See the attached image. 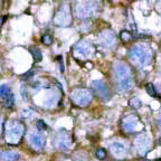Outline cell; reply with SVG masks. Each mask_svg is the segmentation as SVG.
Returning a JSON list of instances; mask_svg holds the SVG:
<instances>
[{"label": "cell", "instance_id": "277c9868", "mask_svg": "<svg viewBox=\"0 0 161 161\" xmlns=\"http://www.w3.org/2000/svg\"><path fill=\"white\" fill-rule=\"evenodd\" d=\"M95 53V48L91 41L82 39L73 46V56L78 61H85Z\"/></svg>", "mask_w": 161, "mask_h": 161}, {"label": "cell", "instance_id": "5bb4252c", "mask_svg": "<svg viewBox=\"0 0 161 161\" xmlns=\"http://www.w3.org/2000/svg\"><path fill=\"white\" fill-rule=\"evenodd\" d=\"M110 151L113 154V157L116 159H125L126 154H128V148L125 144L121 142H112L110 144Z\"/></svg>", "mask_w": 161, "mask_h": 161}, {"label": "cell", "instance_id": "d6986e66", "mask_svg": "<svg viewBox=\"0 0 161 161\" xmlns=\"http://www.w3.org/2000/svg\"><path fill=\"white\" fill-rule=\"evenodd\" d=\"M146 89L147 92H148V94L150 95V96L152 97H157V91H156V87H154V85L152 84V83H148V84L146 85Z\"/></svg>", "mask_w": 161, "mask_h": 161}, {"label": "cell", "instance_id": "ac0fdd59", "mask_svg": "<svg viewBox=\"0 0 161 161\" xmlns=\"http://www.w3.org/2000/svg\"><path fill=\"white\" fill-rule=\"evenodd\" d=\"M120 38H121V40L124 41V43H128V41L133 39V35L131 33H129L128 30H123V31H121V34H120Z\"/></svg>", "mask_w": 161, "mask_h": 161}, {"label": "cell", "instance_id": "6da1fadb", "mask_svg": "<svg viewBox=\"0 0 161 161\" xmlns=\"http://www.w3.org/2000/svg\"><path fill=\"white\" fill-rule=\"evenodd\" d=\"M153 51L149 45L146 44H137L130 47L128 51V58L134 66L146 67L152 61Z\"/></svg>", "mask_w": 161, "mask_h": 161}, {"label": "cell", "instance_id": "f1b7e54d", "mask_svg": "<svg viewBox=\"0 0 161 161\" xmlns=\"http://www.w3.org/2000/svg\"><path fill=\"white\" fill-rule=\"evenodd\" d=\"M3 120H1V116H0V136L3 133Z\"/></svg>", "mask_w": 161, "mask_h": 161}, {"label": "cell", "instance_id": "9c48e42d", "mask_svg": "<svg viewBox=\"0 0 161 161\" xmlns=\"http://www.w3.org/2000/svg\"><path fill=\"white\" fill-rule=\"evenodd\" d=\"M72 143H73L72 137L65 130H59L53 138V144L55 146V148L62 151L68 150L71 148Z\"/></svg>", "mask_w": 161, "mask_h": 161}, {"label": "cell", "instance_id": "9a60e30c", "mask_svg": "<svg viewBox=\"0 0 161 161\" xmlns=\"http://www.w3.org/2000/svg\"><path fill=\"white\" fill-rule=\"evenodd\" d=\"M18 158H19V153L13 150L3 151L0 153V161H17Z\"/></svg>", "mask_w": 161, "mask_h": 161}, {"label": "cell", "instance_id": "52a82bcc", "mask_svg": "<svg viewBox=\"0 0 161 161\" xmlns=\"http://www.w3.org/2000/svg\"><path fill=\"white\" fill-rule=\"evenodd\" d=\"M71 99H72V102L74 103L75 105L84 107L92 102L93 94L87 89H76L72 92Z\"/></svg>", "mask_w": 161, "mask_h": 161}, {"label": "cell", "instance_id": "e575fe53", "mask_svg": "<svg viewBox=\"0 0 161 161\" xmlns=\"http://www.w3.org/2000/svg\"><path fill=\"white\" fill-rule=\"evenodd\" d=\"M160 71H161V69H160ZM160 74H161V72H160Z\"/></svg>", "mask_w": 161, "mask_h": 161}, {"label": "cell", "instance_id": "836d02e7", "mask_svg": "<svg viewBox=\"0 0 161 161\" xmlns=\"http://www.w3.org/2000/svg\"><path fill=\"white\" fill-rule=\"evenodd\" d=\"M160 49H161V45H160Z\"/></svg>", "mask_w": 161, "mask_h": 161}, {"label": "cell", "instance_id": "603a6c76", "mask_svg": "<svg viewBox=\"0 0 161 161\" xmlns=\"http://www.w3.org/2000/svg\"><path fill=\"white\" fill-rule=\"evenodd\" d=\"M13 104H15V97H13V94H10L5 100V106L6 107H13Z\"/></svg>", "mask_w": 161, "mask_h": 161}, {"label": "cell", "instance_id": "8fae6325", "mask_svg": "<svg viewBox=\"0 0 161 161\" xmlns=\"http://www.w3.org/2000/svg\"><path fill=\"white\" fill-rule=\"evenodd\" d=\"M97 40H99V44L101 46L105 47L107 49H111L116 44V37H115V34L111 29H105V30L101 31L99 34Z\"/></svg>", "mask_w": 161, "mask_h": 161}, {"label": "cell", "instance_id": "4fadbf2b", "mask_svg": "<svg viewBox=\"0 0 161 161\" xmlns=\"http://www.w3.org/2000/svg\"><path fill=\"white\" fill-rule=\"evenodd\" d=\"M29 143L34 150H43L46 143V139L43 133H40L39 131H33L29 134Z\"/></svg>", "mask_w": 161, "mask_h": 161}, {"label": "cell", "instance_id": "f546056e", "mask_svg": "<svg viewBox=\"0 0 161 161\" xmlns=\"http://www.w3.org/2000/svg\"><path fill=\"white\" fill-rule=\"evenodd\" d=\"M5 19H6V17L0 18V25H3V21H5Z\"/></svg>", "mask_w": 161, "mask_h": 161}, {"label": "cell", "instance_id": "4316f807", "mask_svg": "<svg viewBox=\"0 0 161 161\" xmlns=\"http://www.w3.org/2000/svg\"><path fill=\"white\" fill-rule=\"evenodd\" d=\"M157 125H158L159 130L161 131V113L158 115V118H157Z\"/></svg>", "mask_w": 161, "mask_h": 161}, {"label": "cell", "instance_id": "ba28073f", "mask_svg": "<svg viewBox=\"0 0 161 161\" xmlns=\"http://www.w3.org/2000/svg\"><path fill=\"white\" fill-rule=\"evenodd\" d=\"M121 126H122V130L125 133H128V134L136 133L141 129L140 119L136 114L125 115L124 118L122 119V121H121Z\"/></svg>", "mask_w": 161, "mask_h": 161}, {"label": "cell", "instance_id": "44dd1931", "mask_svg": "<svg viewBox=\"0 0 161 161\" xmlns=\"http://www.w3.org/2000/svg\"><path fill=\"white\" fill-rule=\"evenodd\" d=\"M129 105L133 109H139L141 106V101L139 100L138 97H132L130 101H129Z\"/></svg>", "mask_w": 161, "mask_h": 161}, {"label": "cell", "instance_id": "3957f363", "mask_svg": "<svg viewBox=\"0 0 161 161\" xmlns=\"http://www.w3.org/2000/svg\"><path fill=\"white\" fill-rule=\"evenodd\" d=\"M3 126H5V139L7 143L15 146L20 142L26 130L23 122L18 120H10L7 121Z\"/></svg>", "mask_w": 161, "mask_h": 161}, {"label": "cell", "instance_id": "e0dca14e", "mask_svg": "<svg viewBox=\"0 0 161 161\" xmlns=\"http://www.w3.org/2000/svg\"><path fill=\"white\" fill-rule=\"evenodd\" d=\"M30 53H31V55H33L35 62H40L41 59H43V55H41V53H40V49L37 48V47H33V48L30 49Z\"/></svg>", "mask_w": 161, "mask_h": 161}, {"label": "cell", "instance_id": "d4e9b609", "mask_svg": "<svg viewBox=\"0 0 161 161\" xmlns=\"http://www.w3.org/2000/svg\"><path fill=\"white\" fill-rule=\"evenodd\" d=\"M31 115H34V112L31 110H24L23 112H21V116L25 118V119L31 118Z\"/></svg>", "mask_w": 161, "mask_h": 161}, {"label": "cell", "instance_id": "7c38bea8", "mask_svg": "<svg viewBox=\"0 0 161 161\" xmlns=\"http://www.w3.org/2000/svg\"><path fill=\"white\" fill-rule=\"evenodd\" d=\"M91 86H92L93 91L96 93L97 96L100 97L102 101L110 100V97H111L110 89H109V86H107L103 81H101V79H95V81L92 82Z\"/></svg>", "mask_w": 161, "mask_h": 161}, {"label": "cell", "instance_id": "8992f818", "mask_svg": "<svg viewBox=\"0 0 161 161\" xmlns=\"http://www.w3.org/2000/svg\"><path fill=\"white\" fill-rule=\"evenodd\" d=\"M95 3L93 1H76L74 3V13L78 19H89L95 10Z\"/></svg>", "mask_w": 161, "mask_h": 161}, {"label": "cell", "instance_id": "4dcf8cb0", "mask_svg": "<svg viewBox=\"0 0 161 161\" xmlns=\"http://www.w3.org/2000/svg\"><path fill=\"white\" fill-rule=\"evenodd\" d=\"M86 67H89V68H92V67H93V65L91 64V63H89H89H87V64H86Z\"/></svg>", "mask_w": 161, "mask_h": 161}, {"label": "cell", "instance_id": "d6a6232c", "mask_svg": "<svg viewBox=\"0 0 161 161\" xmlns=\"http://www.w3.org/2000/svg\"><path fill=\"white\" fill-rule=\"evenodd\" d=\"M154 161H161V159H156Z\"/></svg>", "mask_w": 161, "mask_h": 161}, {"label": "cell", "instance_id": "cb8c5ba5", "mask_svg": "<svg viewBox=\"0 0 161 161\" xmlns=\"http://www.w3.org/2000/svg\"><path fill=\"white\" fill-rule=\"evenodd\" d=\"M36 126H37V129H38L39 131L46 130V129H47L46 123L44 122L43 120H38V121H37V122H36Z\"/></svg>", "mask_w": 161, "mask_h": 161}, {"label": "cell", "instance_id": "30bf717a", "mask_svg": "<svg viewBox=\"0 0 161 161\" xmlns=\"http://www.w3.org/2000/svg\"><path fill=\"white\" fill-rule=\"evenodd\" d=\"M133 147L136 149L137 153L140 156H146L148 151L151 148V141L150 138L147 136L146 133H139L133 141Z\"/></svg>", "mask_w": 161, "mask_h": 161}, {"label": "cell", "instance_id": "484cf974", "mask_svg": "<svg viewBox=\"0 0 161 161\" xmlns=\"http://www.w3.org/2000/svg\"><path fill=\"white\" fill-rule=\"evenodd\" d=\"M33 74H34V72L33 71H30V72H28V73H25V74L24 75H21V77H23V78H30L31 76H33Z\"/></svg>", "mask_w": 161, "mask_h": 161}, {"label": "cell", "instance_id": "7a4b0ae2", "mask_svg": "<svg viewBox=\"0 0 161 161\" xmlns=\"http://www.w3.org/2000/svg\"><path fill=\"white\" fill-rule=\"evenodd\" d=\"M113 75L116 86L122 92H129L133 87V78L131 69L123 62L116 61L113 64Z\"/></svg>", "mask_w": 161, "mask_h": 161}, {"label": "cell", "instance_id": "2e32d148", "mask_svg": "<svg viewBox=\"0 0 161 161\" xmlns=\"http://www.w3.org/2000/svg\"><path fill=\"white\" fill-rule=\"evenodd\" d=\"M10 94H11L10 87L8 86V85H3V86H0V99L6 100Z\"/></svg>", "mask_w": 161, "mask_h": 161}, {"label": "cell", "instance_id": "7402d4cb", "mask_svg": "<svg viewBox=\"0 0 161 161\" xmlns=\"http://www.w3.org/2000/svg\"><path fill=\"white\" fill-rule=\"evenodd\" d=\"M95 156H96L97 159L103 160V159H105V157H106V151L102 148H99L96 151H95Z\"/></svg>", "mask_w": 161, "mask_h": 161}, {"label": "cell", "instance_id": "83f0119b", "mask_svg": "<svg viewBox=\"0 0 161 161\" xmlns=\"http://www.w3.org/2000/svg\"><path fill=\"white\" fill-rule=\"evenodd\" d=\"M21 93H23V96H24V100H27V94L25 93V86L21 87Z\"/></svg>", "mask_w": 161, "mask_h": 161}, {"label": "cell", "instance_id": "5b68a950", "mask_svg": "<svg viewBox=\"0 0 161 161\" xmlns=\"http://www.w3.org/2000/svg\"><path fill=\"white\" fill-rule=\"evenodd\" d=\"M72 11L67 3H64L56 11L53 18V24L57 27H69L72 25Z\"/></svg>", "mask_w": 161, "mask_h": 161}, {"label": "cell", "instance_id": "1f68e13d", "mask_svg": "<svg viewBox=\"0 0 161 161\" xmlns=\"http://www.w3.org/2000/svg\"><path fill=\"white\" fill-rule=\"evenodd\" d=\"M158 142H159V144H160V146H161V138H160V139H159V140H158Z\"/></svg>", "mask_w": 161, "mask_h": 161}, {"label": "cell", "instance_id": "ffe728a7", "mask_svg": "<svg viewBox=\"0 0 161 161\" xmlns=\"http://www.w3.org/2000/svg\"><path fill=\"white\" fill-rule=\"evenodd\" d=\"M41 43H43L44 45L49 46V45L53 44V37H51L49 34H45V35H43V37H41Z\"/></svg>", "mask_w": 161, "mask_h": 161}]
</instances>
